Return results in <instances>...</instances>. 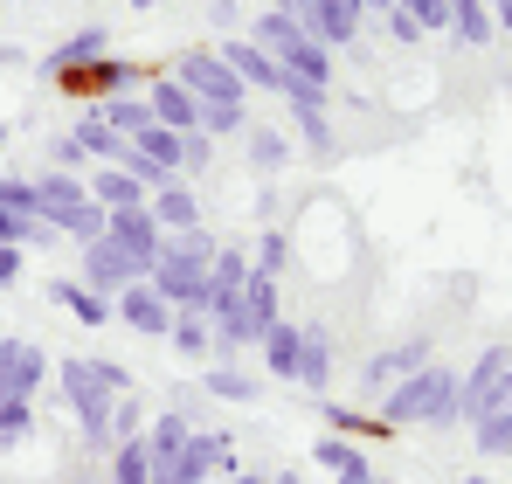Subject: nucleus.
<instances>
[{"label": "nucleus", "mask_w": 512, "mask_h": 484, "mask_svg": "<svg viewBox=\"0 0 512 484\" xmlns=\"http://www.w3.org/2000/svg\"><path fill=\"white\" fill-rule=\"evenodd\" d=\"M374 422H381V429H409V422H423V429H457V374L429 360V367H416V374L388 381Z\"/></svg>", "instance_id": "nucleus-1"}, {"label": "nucleus", "mask_w": 512, "mask_h": 484, "mask_svg": "<svg viewBox=\"0 0 512 484\" xmlns=\"http://www.w3.org/2000/svg\"><path fill=\"white\" fill-rule=\"evenodd\" d=\"M56 381H63V402H70V415H77V436H84L90 450H111V408H118V395L97 381L90 353L56 360Z\"/></svg>", "instance_id": "nucleus-2"}, {"label": "nucleus", "mask_w": 512, "mask_h": 484, "mask_svg": "<svg viewBox=\"0 0 512 484\" xmlns=\"http://www.w3.org/2000/svg\"><path fill=\"white\" fill-rule=\"evenodd\" d=\"M104 242H111V249H118L132 270H139V277H146V270L160 263V242H167V229H160V222H153V208L139 201V208H111V229H104Z\"/></svg>", "instance_id": "nucleus-3"}, {"label": "nucleus", "mask_w": 512, "mask_h": 484, "mask_svg": "<svg viewBox=\"0 0 512 484\" xmlns=\"http://www.w3.org/2000/svg\"><path fill=\"white\" fill-rule=\"evenodd\" d=\"M180 83H187L201 104H243V97H250L243 77H236L215 49H187V56H180Z\"/></svg>", "instance_id": "nucleus-4"}, {"label": "nucleus", "mask_w": 512, "mask_h": 484, "mask_svg": "<svg viewBox=\"0 0 512 484\" xmlns=\"http://www.w3.org/2000/svg\"><path fill=\"white\" fill-rule=\"evenodd\" d=\"M146 70H132V63H118V56H97L84 70H70V77H56V90H70V97H84V104H104V97H125V90H139Z\"/></svg>", "instance_id": "nucleus-5"}, {"label": "nucleus", "mask_w": 512, "mask_h": 484, "mask_svg": "<svg viewBox=\"0 0 512 484\" xmlns=\"http://www.w3.org/2000/svg\"><path fill=\"white\" fill-rule=\"evenodd\" d=\"M42 381H49V353L28 339H0V402H35Z\"/></svg>", "instance_id": "nucleus-6"}, {"label": "nucleus", "mask_w": 512, "mask_h": 484, "mask_svg": "<svg viewBox=\"0 0 512 484\" xmlns=\"http://www.w3.org/2000/svg\"><path fill=\"white\" fill-rule=\"evenodd\" d=\"M284 104H291V125H298V139H305L319 160H333V153H340V139H333V125H326V104H333V90L291 83V90H284Z\"/></svg>", "instance_id": "nucleus-7"}, {"label": "nucleus", "mask_w": 512, "mask_h": 484, "mask_svg": "<svg viewBox=\"0 0 512 484\" xmlns=\"http://www.w3.org/2000/svg\"><path fill=\"white\" fill-rule=\"evenodd\" d=\"M111 312H118V325H132V332H146V339H167L173 332V305L139 277V284H125L118 298H111Z\"/></svg>", "instance_id": "nucleus-8"}, {"label": "nucleus", "mask_w": 512, "mask_h": 484, "mask_svg": "<svg viewBox=\"0 0 512 484\" xmlns=\"http://www.w3.org/2000/svg\"><path fill=\"white\" fill-rule=\"evenodd\" d=\"M215 56H222V63H229V70L243 77V90H277V97L291 90V77H284V63H277L270 49H256V42H243V35H229V42H222Z\"/></svg>", "instance_id": "nucleus-9"}, {"label": "nucleus", "mask_w": 512, "mask_h": 484, "mask_svg": "<svg viewBox=\"0 0 512 484\" xmlns=\"http://www.w3.org/2000/svg\"><path fill=\"white\" fill-rule=\"evenodd\" d=\"M512 367V346H485L478 360H471V374L457 381V422H478L485 402H492V388H499V374Z\"/></svg>", "instance_id": "nucleus-10"}, {"label": "nucleus", "mask_w": 512, "mask_h": 484, "mask_svg": "<svg viewBox=\"0 0 512 484\" xmlns=\"http://www.w3.org/2000/svg\"><path fill=\"white\" fill-rule=\"evenodd\" d=\"M146 104H153V118L167 132H201V97L180 77H146Z\"/></svg>", "instance_id": "nucleus-11"}, {"label": "nucleus", "mask_w": 512, "mask_h": 484, "mask_svg": "<svg viewBox=\"0 0 512 484\" xmlns=\"http://www.w3.org/2000/svg\"><path fill=\"white\" fill-rule=\"evenodd\" d=\"M97 56H111V35L90 21V28H77V35H63V42H56V49H49L35 70L56 83V77H70V70H84V63H97Z\"/></svg>", "instance_id": "nucleus-12"}, {"label": "nucleus", "mask_w": 512, "mask_h": 484, "mask_svg": "<svg viewBox=\"0 0 512 484\" xmlns=\"http://www.w3.org/2000/svg\"><path fill=\"white\" fill-rule=\"evenodd\" d=\"M277 63H284V77L291 83H312V90H333V49L326 42H312L305 28L277 49Z\"/></svg>", "instance_id": "nucleus-13"}, {"label": "nucleus", "mask_w": 512, "mask_h": 484, "mask_svg": "<svg viewBox=\"0 0 512 484\" xmlns=\"http://www.w3.org/2000/svg\"><path fill=\"white\" fill-rule=\"evenodd\" d=\"M77 284H90L97 298H118L125 284H139V270L111 249V242H84V263H77Z\"/></svg>", "instance_id": "nucleus-14"}, {"label": "nucleus", "mask_w": 512, "mask_h": 484, "mask_svg": "<svg viewBox=\"0 0 512 484\" xmlns=\"http://www.w3.org/2000/svg\"><path fill=\"white\" fill-rule=\"evenodd\" d=\"M471 436H478V450H485V457H506V450H512V367L499 374V388H492L485 415L471 422Z\"/></svg>", "instance_id": "nucleus-15"}, {"label": "nucleus", "mask_w": 512, "mask_h": 484, "mask_svg": "<svg viewBox=\"0 0 512 484\" xmlns=\"http://www.w3.org/2000/svg\"><path fill=\"white\" fill-rule=\"evenodd\" d=\"M333 381V332L326 325H298V388H326Z\"/></svg>", "instance_id": "nucleus-16"}, {"label": "nucleus", "mask_w": 512, "mask_h": 484, "mask_svg": "<svg viewBox=\"0 0 512 484\" xmlns=\"http://www.w3.org/2000/svg\"><path fill=\"white\" fill-rule=\"evenodd\" d=\"M146 208H153V222H160L167 236H180V229H201V201H194V187H180V180L153 187V194H146Z\"/></svg>", "instance_id": "nucleus-17"}, {"label": "nucleus", "mask_w": 512, "mask_h": 484, "mask_svg": "<svg viewBox=\"0 0 512 484\" xmlns=\"http://www.w3.org/2000/svg\"><path fill=\"white\" fill-rule=\"evenodd\" d=\"M35 201H42V222L56 229L70 208H84V201H90V187L77 180V173H63V166H56V173H42V180H35Z\"/></svg>", "instance_id": "nucleus-18"}, {"label": "nucleus", "mask_w": 512, "mask_h": 484, "mask_svg": "<svg viewBox=\"0 0 512 484\" xmlns=\"http://www.w3.org/2000/svg\"><path fill=\"white\" fill-rule=\"evenodd\" d=\"M118 139H139L146 125H153V104H146V90H125V97H104V104H90Z\"/></svg>", "instance_id": "nucleus-19"}, {"label": "nucleus", "mask_w": 512, "mask_h": 484, "mask_svg": "<svg viewBox=\"0 0 512 484\" xmlns=\"http://www.w3.org/2000/svg\"><path fill=\"white\" fill-rule=\"evenodd\" d=\"M49 298L63 305V312H77V325H111L118 312H111V298H97L90 284H77V277H56L49 284Z\"/></svg>", "instance_id": "nucleus-20"}, {"label": "nucleus", "mask_w": 512, "mask_h": 484, "mask_svg": "<svg viewBox=\"0 0 512 484\" xmlns=\"http://www.w3.org/2000/svg\"><path fill=\"white\" fill-rule=\"evenodd\" d=\"M450 35H457L464 49H485V42L499 35V21H492V0H450Z\"/></svg>", "instance_id": "nucleus-21"}, {"label": "nucleus", "mask_w": 512, "mask_h": 484, "mask_svg": "<svg viewBox=\"0 0 512 484\" xmlns=\"http://www.w3.org/2000/svg\"><path fill=\"white\" fill-rule=\"evenodd\" d=\"M84 187H90V201H97V208H139V201H146V187H139L125 166H97Z\"/></svg>", "instance_id": "nucleus-22"}, {"label": "nucleus", "mask_w": 512, "mask_h": 484, "mask_svg": "<svg viewBox=\"0 0 512 484\" xmlns=\"http://www.w3.org/2000/svg\"><path fill=\"white\" fill-rule=\"evenodd\" d=\"M250 249H243V242H222V249H215V263H208V284H215V305H222V298H236V291H243V284H250Z\"/></svg>", "instance_id": "nucleus-23"}, {"label": "nucleus", "mask_w": 512, "mask_h": 484, "mask_svg": "<svg viewBox=\"0 0 512 484\" xmlns=\"http://www.w3.org/2000/svg\"><path fill=\"white\" fill-rule=\"evenodd\" d=\"M263 367H270V381H298V325L291 319L263 332Z\"/></svg>", "instance_id": "nucleus-24"}, {"label": "nucleus", "mask_w": 512, "mask_h": 484, "mask_svg": "<svg viewBox=\"0 0 512 484\" xmlns=\"http://www.w3.org/2000/svg\"><path fill=\"white\" fill-rule=\"evenodd\" d=\"M429 367V339H402V346H388V353H374V367H367V381H402V374H416Z\"/></svg>", "instance_id": "nucleus-25"}, {"label": "nucleus", "mask_w": 512, "mask_h": 484, "mask_svg": "<svg viewBox=\"0 0 512 484\" xmlns=\"http://www.w3.org/2000/svg\"><path fill=\"white\" fill-rule=\"evenodd\" d=\"M77 146H84V160H97V166H118L132 139H118V132H111V125H104L97 111H84V125H77Z\"/></svg>", "instance_id": "nucleus-26"}, {"label": "nucleus", "mask_w": 512, "mask_h": 484, "mask_svg": "<svg viewBox=\"0 0 512 484\" xmlns=\"http://www.w3.org/2000/svg\"><path fill=\"white\" fill-rule=\"evenodd\" d=\"M173 353H187V360H215V325L194 319V312H173Z\"/></svg>", "instance_id": "nucleus-27"}, {"label": "nucleus", "mask_w": 512, "mask_h": 484, "mask_svg": "<svg viewBox=\"0 0 512 484\" xmlns=\"http://www.w3.org/2000/svg\"><path fill=\"white\" fill-rule=\"evenodd\" d=\"M111 484H153V450H146V436L111 443Z\"/></svg>", "instance_id": "nucleus-28"}, {"label": "nucleus", "mask_w": 512, "mask_h": 484, "mask_svg": "<svg viewBox=\"0 0 512 484\" xmlns=\"http://www.w3.org/2000/svg\"><path fill=\"white\" fill-rule=\"evenodd\" d=\"M243 153H250L256 173H277V166L291 160V139H284V132H270V125H250V132H243Z\"/></svg>", "instance_id": "nucleus-29"}, {"label": "nucleus", "mask_w": 512, "mask_h": 484, "mask_svg": "<svg viewBox=\"0 0 512 484\" xmlns=\"http://www.w3.org/2000/svg\"><path fill=\"white\" fill-rule=\"evenodd\" d=\"M104 229H111V208H97V201H84V208H70V215L56 222V236H70L77 249H84V242H104Z\"/></svg>", "instance_id": "nucleus-30"}, {"label": "nucleus", "mask_w": 512, "mask_h": 484, "mask_svg": "<svg viewBox=\"0 0 512 484\" xmlns=\"http://www.w3.org/2000/svg\"><path fill=\"white\" fill-rule=\"evenodd\" d=\"M187 436H194L187 408H167V415H160V422L146 429V450H153V457H180V443H187Z\"/></svg>", "instance_id": "nucleus-31"}, {"label": "nucleus", "mask_w": 512, "mask_h": 484, "mask_svg": "<svg viewBox=\"0 0 512 484\" xmlns=\"http://www.w3.org/2000/svg\"><path fill=\"white\" fill-rule=\"evenodd\" d=\"M180 139H187V132H167V125L153 118V125H146V132L132 139V146H139V153H146L153 166H167V173H180Z\"/></svg>", "instance_id": "nucleus-32"}, {"label": "nucleus", "mask_w": 512, "mask_h": 484, "mask_svg": "<svg viewBox=\"0 0 512 484\" xmlns=\"http://www.w3.org/2000/svg\"><path fill=\"white\" fill-rule=\"evenodd\" d=\"M201 132L208 139H243L250 132V111L243 104H201Z\"/></svg>", "instance_id": "nucleus-33"}, {"label": "nucleus", "mask_w": 512, "mask_h": 484, "mask_svg": "<svg viewBox=\"0 0 512 484\" xmlns=\"http://www.w3.org/2000/svg\"><path fill=\"white\" fill-rule=\"evenodd\" d=\"M319 415H326V436H353V443H360V436H388L374 415H353V408H340V402H319Z\"/></svg>", "instance_id": "nucleus-34"}, {"label": "nucleus", "mask_w": 512, "mask_h": 484, "mask_svg": "<svg viewBox=\"0 0 512 484\" xmlns=\"http://www.w3.org/2000/svg\"><path fill=\"white\" fill-rule=\"evenodd\" d=\"M291 35H298V21H291V14H284V7H263V14H256V49H270V56H277V49H284V42H291Z\"/></svg>", "instance_id": "nucleus-35"}, {"label": "nucleus", "mask_w": 512, "mask_h": 484, "mask_svg": "<svg viewBox=\"0 0 512 484\" xmlns=\"http://www.w3.org/2000/svg\"><path fill=\"white\" fill-rule=\"evenodd\" d=\"M208 395H215V402H243V408H250L256 402V381H250V374H236V367H208Z\"/></svg>", "instance_id": "nucleus-36"}, {"label": "nucleus", "mask_w": 512, "mask_h": 484, "mask_svg": "<svg viewBox=\"0 0 512 484\" xmlns=\"http://www.w3.org/2000/svg\"><path fill=\"white\" fill-rule=\"evenodd\" d=\"M256 270H263V277H284V263H291V236H284V229H263V236H256V256H250Z\"/></svg>", "instance_id": "nucleus-37"}, {"label": "nucleus", "mask_w": 512, "mask_h": 484, "mask_svg": "<svg viewBox=\"0 0 512 484\" xmlns=\"http://www.w3.org/2000/svg\"><path fill=\"white\" fill-rule=\"evenodd\" d=\"M0 215H42V201H35V180L7 173V180H0Z\"/></svg>", "instance_id": "nucleus-38"}, {"label": "nucleus", "mask_w": 512, "mask_h": 484, "mask_svg": "<svg viewBox=\"0 0 512 484\" xmlns=\"http://www.w3.org/2000/svg\"><path fill=\"white\" fill-rule=\"evenodd\" d=\"M132 436H146V408H139V395H118V408H111V443H132Z\"/></svg>", "instance_id": "nucleus-39"}, {"label": "nucleus", "mask_w": 512, "mask_h": 484, "mask_svg": "<svg viewBox=\"0 0 512 484\" xmlns=\"http://www.w3.org/2000/svg\"><path fill=\"white\" fill-rule=\"evenodd\" d=\"M312 464L346 471V464H360V443H353V436H319V443H312Z\"/></svg>", "instance_id": "nucleus-40"}, {"label": "nucleus", "mask_w": 512, "mask_h": 484, "mask_svg": "<svg viewBox=\"0 0 512 484\" xmlns=\"http://www.w3.org/2000/svg\"><path fill=\"white\" fill-rule=\"evenodd\" d=\"M35 429V402H0V450H14Z\"/></svg>", "instance_id": "nucleus-41"}, {"label": "nucleus", "mask_w": 512, "mask_h": 484, "mask_svg": "<svg viewBox=\"0 0 512 484\" xmlns=\"http://www.w3.org/2000/svg\"><path fill=\"white\" fill-rule=\"evenodd\" d=\"M208 160H215V139L208 132H187L180 139V173H208Z\"/></svg>", "instance_id": "nucleus-42"}, {"label": "nucleus", "mask_w": 512, "mask_h": 484, "mask_svg": "<svg viewBox=\"0 0 512 484\" xmlns=\"http://www.w3.org/2000/svg\"><path fill=\"white\" fill-rule=\"evenodd\" d=\"M381 28H388V42H402V49H409V42H423V28H416V14H409L402 0H395V7L381 14Z\"/></svg>", "instance_id": "nucleus-43"}, {"label": "nucleus", "mask_w": 512, "mask_h": 484, "mask_svg": "<svg viewBox=\"0 0 512 484\" xmlns=\"http://www.w3.org/2000/svg\"><path fill=\"white\" fill-rule=\"evenodd\" d=\"M402 7H409V14H416V28H450V0H402Z\"/></svg>", "instance_id": "nucleus-44"}, {"label": "nucleus", "mask_w": 512, "mask_h": 484, "mask_svg": "<svg viewBox=\"0 0 512 484\" xmlns=\"http://www.w3.org/2000/svg\"><path fill=\"white\" fill-rule=\"evenodd\" d=\"M90 367H97V381H104L111 395H132V374H125L118 360H97V353H90Z\"/></svg>", "instance_id": "nucleus-45"}, {"label": "nucleus", "mask_w": 512, "mask_h": 484, "mask_svg": "<svg viewBox=\"0 0 512 484\" xmlns=\"http://www.w3.org/2000/svg\"><path fill=\"white\" fill-rule=\"evenodd\" d=\"M56 166H63V173H84V146H77V132L56 139Z\"/></svg>", "instance_id": "nucleus-46"}, {"label": "nucleus", "mask_w": 512, "mask_h": 484, "mask_svg": "<svg viewBox=\"0 0 512 484\" xmlns=\"http://www.w3.org/2000/svg\"><path fill=\"white\" fill-rule=\"evenodd\" d=\"M7 284H21V249H14V242H0V291H7Z\"/></svg>", "instance_id": "nucleus-47"}, {"label": "nucleus", "mask_w": 512, "mask_h": 484, "mask_svg": "<svg viewBox=\"0 0 512 484\" xmlns=\"http://www.w3.org/2000/svg\"><path fill=\"white\" fill-rule=\"evenodd\" d=\"M326 7L340 14V21H346V28H353V35H360V21H367V0H326Z\"/></svg>", "instance_id": "nucleus-48"}, {"label": "nucleus", "mask_w": 512, "mask_h": 484, "mask_svg": "<svg viewBox=\"0 0 512 484\" xmlns=\"http://www.w3.org/2000/svg\"><path fill=\"white\" fill-rule=\"evenodd\" d=\"M153 484H187L180 478V457H153Z\"/></svg>", "instance_id": "nucleus-49"}, {"label": "nucleus", "mask_w": 512, "mask_h": 484, "mask_svg": "<svg viewBox=\"0 0 512 484\" xmlns=\"http://www.w3.org/2000/svg\"><path fill=\"white\" fill-rule=\"evenodd\" d=\"M492 21H499V35H512V0H492Z\"/></svg>", "instance_id": "nucleus-50"}, {"label": "nucleus", "mask_w": 512, "mask_h": 484, "mask_svg": "<svg viewBox=\"0 0 512 484\" xmlns=\"http://www.w3.org/2000/svg\"><path fill=\"white\" fill-rule=\"evenodd\" d=\"M222 484H270L263 471H236V478H222Z\"/></svg>", "instance_id": "nucleus-51"}, {"label": "nucleus", "mask_w": 512, "mask_h": 484, "mask_svg": "<svg viewBox=\"0 0 512 484\" xmlns=\"http://www.w3.org/2000/svg\"><path fill=\"white\" fill-rule=\"evenodd\" d=\"M7 63H21V49H7V42H0V70H7Z\"/></svg>", "instance_id": "nucleus-52"}, {"label": "nucleus", "mask_w": 512, "mask_h": 484, "mask_svg": "<svg viewBox=\"0 0 512 484\" xmlns=\"http://www.w3.org/2000/svg\"><path fill=\"white\" fill-rule=\"evenodd\" d=\"M388 7H395V0H367V14H388Z\"/></svg>", "instance_id": "nucleus-53"}, {"label": "nucleus", "mask_w": 512, "mask_h": 484, "mask_svg": "<svg viewBox=\"0 0 512 484\" xmlns=\"http://www.w3.org/2000/svg\"><path fill=\"white\" fill-rule=\"evenodd\" d=\"M270 484H298V471H277V478H270Z\"/></svg>", "instance_id": "nucleus-54"}, {"label": "nucleus", "mask_w": 512, "mask_h": 484, "mask_svg": "<svg viewBox=\"0 0 512 484\" xmlns=\"http://www.w3.org/2000/svg\"><path fill=\"white\" fill-rule=\"evenodd\" d=\"M132 7H167V0H132Z\"/></svg>", "instance_id": "nucleus-55"}, {"label": "nucleus", "mask_w": 512, "mask_h": 484, "mask_svg": "<svg viewBox=\"0 0 512 484\" xmlns=\"http://www.w3.org/2000/svg\"><path fill=\"white\" fill-rule=\"evenodd\" d=\"M194 484H222V478H194Z\"/></svg>", "instance_id": "nucleus-56"}, {"label": "nucleus", "mask_w": 512, "mask_h": 484, "mask_svg": "<svg viewBox=\"0 0 512 484\" xmlns=\"http://www.w3.org/2000/svg\"><path fill=\"white\" fill-rule=\"evenodd\" d=\"M464 484H492V478H464Z\"/></svg>", "instance_id": "nucleus-57"}, {"label": "nucleus", "mask_w": 512, "mask_h": 484, "mask_svg": "<svg viewBox=\"0 0 512 484\" xmlns=\"http://www.w3.org/2000/svg\"><path fill=\"white\" fill-rule=\"evenodd\" d=\"M0 146H7V125H0Z\"/></svg>", "instance_id": "nucleus-58"}, {"label": "nucleus", "mask_w": 512, "mask_h": 484, "mask_svg": "<svg viewBox=\"0 0 512 484\" xmlns=\"http://www.w3.org/2000/svg\"><path fill=\"white\" fill-rule=\"evenodd\" d=\"M263 7H277V0H263Z\"/></svg>", "instance_id": "nucleus-59"}]
</instances>
